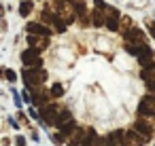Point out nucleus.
I'll list each match as a JSON object with an SVG mask.
<instances>
[{
	"label": "nucleus",
	"instance_id": "nucleus-16",
	"mask_svg": "<svg viewBox=\"0 0 155 146\" xmlns=\"http://www.w3.org/2000/svg\"><path fill=\"white\" fill-rule=\"evenodd\" d=\"M138 64H140L142 68H147V66H151V64H153V51H147V53H142V55H138Z\"/></svg>",
	"mask_w": 155,
	"mask_h": 146
},
{
	"label": "nucleus",
	"instance_id": "nucleus-17",
	"mask_svg": "<svg viewBox=\"0 0 155 146\" xmlns=\"http://www.w3.org/2000/svg\"><path fill=\"white\" fill-rule=\"evenodd\" d=\"M121 138H123V131H115V133H110V135L106 138V146H119Z\"/></svg>",
	"mask_w": 155,
	"mask_h": 146
},
{
	"label": "nucleus",
	"instance_id": "nucleus-11",
	"mask_svg": "<svg viewBox=\"0 0 155 146\" xmlns=\"http://www.w3.org/2000/svg\"><path fill=\"white\" fill-rule=\"evenodd\" d=\"M125 146H142V133H138L136 129L125 133Z\"/></svg>",
	"mask_w": 155,
	"mask_h": 146
},
{
	"label": "nucleus",
	"instance_id": "nucleus-28",
	"mask_svg": "<svg viewBox=\"0 0 155 146\" xmlns=\"http://www.w3.org/2000/svg\"><path fill=\"white\" fill-rule=\"evenodd\" d=\"M17 146H26V140L24 138H17Z\"/></svg>",
	"mask_w": 155,
	"mask_h": 146
},
{
	"label": "nucleus",
	"instance_id": "nucleus-27",
	"mask_svg": "<svg viewBox=\"0 0 155 146\" xmlns=\"http://www.w3.org/2000/svg\"><path fill=\"white\" fill-rule=\"evenodd\" d=\"M149 91H151V95H155V81L149 83Z\"/></svg>",
	"mask_w": 155,
	"mask_h": 146
},
{
	"label": "nucleus",
	"instance_id": "nucleus-26",
	"mask_svg": "<svg viewBox=\"0 0 155 146\" xmlns=\"http://www.w3.org/2000/svg\"><path fill=\"white\" fill-rule=\"evenodd\" d=\"M149 32H151V36H155V21L149 24Z\"/></svg>",
	"mask_w": 155,
	"mask_h": 146
},
{
	"label": "nucleus",
	"instance_id": "nucleus-21",
	"mask_svg": "<svg viewBox=\"0 0 155 146\" xmlns=\"http://www.w3.org/2000/svg\"><path fill=\"white\" fill-rule=\"evenodd\" d=\"M79 146H96V135H94V131H87L85 140H83Z\"/></svg>",
	"mask_w": 155,
	"mask_h": 146
},
{
	"label": "nucleus",
	"instance_id": "nucleus-15",
	"mask_svg": "<svg viewBox=\"0 0 155 146\" xmlns=\"http://www.w3.org/2000/svg\"><path fill=\"white\" fill-rule=\"evenodd\" d=\"M58 129H60V133H62V135H70V133L77 129V125H74L72 121H68V123H60V125H58Z\"/></svg>",
	"mask_w": 155,
	"mask_h": 146
},
{
	"label": "nucleus",
	"instance_id": "nucleus-4",
	"mask_svg": "<svg viewBox=\"0 0 155 146\" xmlns=\"http://www.w3.org/2000/svg\"><path fill=\"white\" fill-rule=\"evenodd\" d=\"M21 78H24V83H26V87L28 89H36L38 85H41V81H43V74H41V70L38 68H26L24 72H21Z\"/></svg>",
	"mask_w": 155,
	"mask_h": 146
},
{
	"label": "nucleus",
	"instance_id": "nucleus-6",
	"mask_svg": "<svg viewBox=\"0 0 155 146\" xmlns=\"http://www.w3.org/2000/svg\"><path fill=\"white\" fill-rule=\"evenodd\" d=\"M125 40H127L130 45H142V43L147 40V34H144L142 30H138V28H130V30L125 32Z\"/></svg>",
	"mask_w": 155,
	"mask_h": 146
},
{
	"label": "nucleus",
	"instance_id": "nucleus-25",
	"mask_svg": "<svg viewBox=\"0 0 155 146\" xmlns=\"http://www.w3.org/2000/svg\"><path fill=\"white\" fill-rule=\"evenodd\" d=\"M96 9H98V11H106L108 7H106V5L102 2V0H96Z\"/></svg>",
	"mask_w": 155,
	"mask_h": 146
},
{
	"label": "nucleus",
	"instance_id": "nucleus-10",
	"mask_svg": "<svg viewBox=\"0 0 155 146\" xmlns=\"http://www.w3.org/2000/svg\"><path fill=\"white\" fill-rule=\"evenodd\" d=\"M85 135H87V131H85V129H81V127H77V129L68 135V142H70L72 146H79V144L85 140Z\"/></svg>",
	"mask_w": 155,
	"mask_h": 146
},
{
	"label": "nucleus",
	"instance_id": "nucleus-8",
	"mask_svg": "<svg viewBox=\"0 0 155 146\" xmlns=\"http://www.w3.org/2000/svg\"><path fill=\"white\" fill-rule=\"evenodd\" d=\"M119 11L117 9H108V17H106V28L110 32H119Z\"/></svg>",
	"mask_w": 155,
	"mask_h": 146
},
{
	"label": "nucleus",
	"instance_id": "nucleus-9",
	"mask_svg": "<svg viewBox=\"0 0 155 146\" xmlns=\"http://www.w3.org/2000/svg\"><path fill=\"white\" fill-rule=\"evenodd\" d=\"M26 40H28V45H30L32 49H38V51L47 49V45H49V43H47V38H43V36H36V34H30Z\"/></svg>",
	"mask_w": 155,
	"mask_h": 146
},
{
	"label": "nucleus",
	"instance_id": "nucleus-14",
	"mask_svg": "<svg viewBox=\"0 0 155 146\" xmlns=\"http://www.w3.org/2000/svg\"><path fill=\"white\" fill-rule=\"evenodd\" d=\"M140 76L147 81V83H153L155 81V64H151V66H147V68H142V72H140Z\"/></svg>",
	"mask_w": 155,
	"mask_h": 146
},
{
	"label": "nucleus",
	"instance_id": "nucleus-3",
	"mask_svg": "<svg viewBox=\"0 0 155 146\" xmlns=\"http://www.w3.org/2000/svg\"><path fill=\"white\" fill-rule=\"evenodd\" d=\"M21 64L26 66V68H41L43 66V59H41V55H38V49H26L24 53H21Z\"/></svg>",
	"mask_w": 155,
	"mask_h": 146
},
{
	"label": "nucleus",
	"instance_id": "nucleus-22",
	"mask_svg": "<svg viewBox=\"0 0 155 146\" xmlns=\"http://www.w3.org/2000/svg\"><path fill=\"white\" fill-rule=\"evenodd\" d=\"M45 100H47V95H45V93H41V91H34V95H32V104H34V106H38V104H45Z\"/></svg>",
	"mask_w": 155,
	"mask_h": 146
},
{
	"label": "nucleus",
	"instance_id": "nucleus-12",
	"mask_svg": "<svg viewBox=\"0 0 155 146\" xmlns=\"http://www.w3.org/2000/svg\"><path fill=\"white\" fill-rule=\"evenodd\" d=\"M134 129H136L138 133H142V135H149V133L153 131V127H151V125H149L144 119H138V121L134 123Z\"/></svg>",
	"mask_w": 155,
	"mask_h": 146
},
{
	"label": "nucleus",
	"instance_id": "nucleus-13",
	"mask_svg": "<svg viewBox=\"0 0 155 146\" xmlns=\"http://www.w3.org/2000/svg\"><path fill=\"white\" fill-rule=\"evenodd\" d=\"M91 24H94L96 28H102V26H106V17L102 15V11H98V9H96V11L91 13Z\"/></svg>",
	"mask_w": 155,
	"mask_h": 146
},
{
	"label": "nucleus",
	"instance_id": "nucleus-18",
	"mask_svg": "<svg viewBox=\"0 0 155 146\" xmlns=\"http://www.w3.org/2000/svg\"><path fill=\"white\" fill-rule=\"evenodd\" d=\"M70 2H72L74 13H77L79 17H85V15H87V11H85V2H83V0H70Z\"/></svg>",
	"mask_w": 155,
	"mask_h": 146
},
{
	"label": "nucleus",
	"instance_id": "nucleus-7",
	"mask_svg": "<svg viewBox=\"0 0 155 146\" xmlns=\"http://www.w3.org/2000/svg\"><path fill=\"white\" fill-rule=\"evenodd\" d=\"M28 34H36V36L49 38L51 36V28H47L45 24H28Z\"/></svg>",
	"mask_w": 155,
	"mask_h": 146
},
{
	"label": "nucleus",
	"instance_id": "nucleus-5",
	"mask_svg": "<svg viewBox=\"0 0 155 146\" xmlns=\"http://www.w3.org/2000/svg\"><path fill=\"white\" fill-rule=\"evenodd\" d=\"M138 114L140 116H155V95H144L138 102Z\"/></svg>",
	"mask_w": 155,
	"mask_h": 146
},
{
	"label": "nucleus",
	"instance_id": "nucleus-23",
	"mask_svg": "<svg viewBox=\"0 0 155 146\" xmlns=\"http://www.w3.org/2000/svg\"><path fill=\"white\" fill-rule=\"evenodd\" d=\"M68 121H72V114H70V110H60V123H68ZM58 123V125H60Z\"/></svg>",
	"mask_w": 155,
	"mask_h": 146
},
{
	"label": "nucleus",
	"instance_id": "nucleus-20",
	"mask_svg": "<svg viewBox=\"0 0 155 146\" xmlns=\"http://www.w3.org/2000/svg\"><path fill=\"white\" fill-rule=\"evenodd\" d=\"M49 95H51V97H62V95H64V87H62L60 83H53L51 89H49Z\"/></svg>",
	"mask_w": 155,
	"mask_h": 146
},
{
	"label": "nucleus",
	"instance_id": "nucleus-19",
	"mask_svg": "<svg viewBox=\"0 0 155 146\" xmlns=\"http://www.w3.org/2000/svg\"><path fill=\"white\" fill-rule=\"evenodd\" d=\"M32 9H34V5L30 2V0H24V2L19 5V15H21V17H28V15L32 13Z\"/></svg>",
	"mask_w": 155,
	"mask_h": 146
},
{
	"label": "nucleus",
	"instance_id": "nucleus-24",
	"mask_svg": "<svg viewBox=\"0 0 155 146\" xmlns=\"http://www.w3.org/2000/svg\"><path fill=\"white\" fill-rule=\"evenodd\" d=\"M5 76H7V81H11V83L17 81V74H15L13 70H5Z\"/></svg>",
	"mask_w": 155,
	"mask_h": 146
},
{
	"label": "nucleus",
	"instance_id": "nucleus-2",
	"mask_svg": "<svg viewBox=\"0 0 155 146\" xmlns=\"http://www.w3.org/2000/svg\"><path fill=\"white\" fill-rule=\"evenodd\" d=\"M43 21L49 24V26H53L55 32H66V19H62L58 13H53V11H49V9L43 11Z\"/></svg>",
	"mask_w": 155,
	"mask_h": 146
},
{
	"label": "nucleus",
	"instance_id": "nucleus-1",
	"mask_svg": "<svg viewBox=\"0 0 155 146\" xmlns=\"http://www.w3.org/2000/svg\"><path fill=\"white\" fill-rule=\"evenodd\" d=\"M60 106H55V104H47V106H43L41 108V119L47 123V125H58L60 123Z\"/></svg>",
	"mask_w": 155,
	"mask_h": 146
}]
</instances>
